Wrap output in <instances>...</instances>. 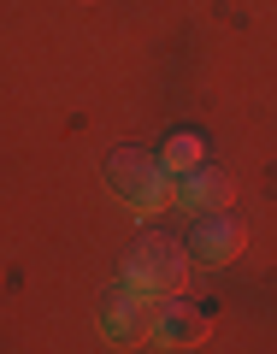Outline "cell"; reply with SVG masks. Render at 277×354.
Segmentation results:
<instances>
[{
	"instance_id": "cell-1",
	"label": "cell",
	"mask_w": 277,
	"mask_h": 354,
	"mask_svg": "<svg viewBox=\"0 0 277 354\" xmlns=\"http://www.w3.org/2000/svg\"><path fill=\"white\" fill-rule=\"evenodd\" d=\"M183 278H189V248L177 236H165V230H153V236H142L136 248H130L118 283H124L142 307H153V301H165V295L183 290Z\"/></svg>"
},
{
	"instance_id": "cell-2",
	"label": "cell",
	"mask_w": 277,
	"mask_h": 354,
	"mask_svg": "<svg viewBox=\"0 0 277 354\" xmlns=\"http://www.w3.org/2000/svg\"><path fill=\"white\" fill-rule=\"evenodd\" d=\"M106 183H113V195L130 207V213H160L165 195H171V177L160 171V160L142 148H113L106 153Z\"/></svg>"
},
{
	"instance_id": "cell-3",
	"label": "cell",
	"mask_w": 277,
	"mask_h": 354,
	"mask_svg": "<svg viewBox=\"0 0 277 354\" xmlns=\"http://www.w3.org/2000/svg\"><path fill=\"white\" fill-rule=\"evenodd\" d=\"M148 342L153 348H195V342H207V313L183 295H165L148 307Z\"/></svg>"
},
{
	"instance_id": "cell-4",
	"label": "cell",
	"mask_w": 277,
	"mask_h": 354,
	"mask_svg": "<svg viewBox=\"0 0 277 354\" xmlns=\"http://www.w3.org/2000/svg\"><path fill=\"white\" fill-rule=\"evenodd\" d=\"M171 207H183V213H195V218H207V213H225V201H230V177L218 171V165H195V171H183V177H171V195H165Z\"/></svg>"
},
{
	"instance_id": "cell-5",
	"label": "cell",
	"mask_w": 277,
	"mask_h": 354,
	"mask_svg": "<svg viewBox=\"0 0 277 354\" xmlns=\"http://www.w3.org/2000/svg\"><path fill=\"white\" fill-rule=\"evenodd\" d=\"M189 260L195 266H230L242 254V225L230 213H207V218H195V230H189Z\"/></svg>"
},
{
	"instance_id": "cell-6",
	"label": "cell",
	"mask_w": 277,
	"mask_h": 354,
	"mask_svg": "<svg viewBox=\"0 0 277 354\" xmlns=\"http://www.w3.org/2000/svg\"><path fill=\"white\" fill-rule=\"evenodd\" d=\"M142 330H148V307L118 283V290L101 301V337H106V342H136Z\"/></svg>"
},
{
	"instance_id": "cell-7",
	"label": "cell",
	"mask_w": 277,
	"mask_h": 354,
	"mask_svg": "<svg viewBox=\"0 0 277 354\" xmlns=\"http://www.w3.org/2000/svg\"><path fill=\"white\" fill-rule=\"evenodd\" d=\"M153 160H160L165 177H183V171H195V165L207 160V136H201V130H171V136L160 142Z\"/></svg>"
}]
</instances>
